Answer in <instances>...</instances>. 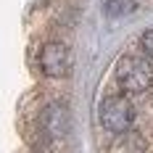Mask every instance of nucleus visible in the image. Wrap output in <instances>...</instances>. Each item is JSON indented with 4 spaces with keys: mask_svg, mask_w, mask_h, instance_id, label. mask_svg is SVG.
Wrapping results in <instances>:
<instances>
[{
    "mask_svg": "<svg viewBox=\"0 0 153 153\" xmlns=\"http://www.w3.org/2000/svg\"><path fill=\"white\" fill-rule=\"evenodd\" d=\"M103 11H106V16H111V19H119V16H127L135 11V3L132 0H106L103 3Z\"/></svg>",
    "mask_w": 153,
    "mask_h": 153,
    "instance_id": "nucleus-5",
    "label": "nucleus"
},
{
    "mask_svg": "<svg viewBox=\"0 0 153 153\" xmlns=\"http://www.w3.org/2000/svg\"><path fill=\"white\" fill-rule=\"evenodd\" d=\"M40 69L45 76H66L71 69V50L63 45V42H48L40 50Z\"/></svg>",
    "mask_w": 153,
    "mask_h": 153,
    "instance_id": "nucleus-3",
    "label": "nucleus"
},
{
    "mask_svg": "<svg viewBox=\"0 0 153 153\" xmlns=\"http://www.w3.org/2000/svg\"><path fill=\"white\" fill-rule=\"evenodd\" d=\"M69 124H71V119H69V111L63 103H50L40 114V127L48 137H66Z\"/></svg>",
    "mask_w": 153,
    "mask_h": 153,
    "instance_id": "nucleus-4",
    "label": "nucleus"
},
{
    "mask_svg": "<svg viewBox=\"0 0 153 153\" xmlns=\"http://www.w3.org/2000/svg\"><path fill=\"white\" fill-rule=\"evenodd\" d=\"M114 148H116V151H122V148H143V140H127V143H116V145H114Z\"/></svg>",
    "mask_w": 153,
    "mask_h": 153,
    "instance_id": "nucleus-7",
    "label": "nucleus"
},
{
    "mask_svg": "<svg viewBox=\"0 0 153 153\" xmlns=\"http://www.w3.org/2000/svg\"><path fill=\"white\" fill-rule=\"evenodd\" d=\"M116 82L127 92H145L153 85V66L143 56H122L116 61Z\"/></svg>",
    "mask_w": 153,
    "mask_h": 153,
    "instance_id": "nucleus-1",
    "label": "nucleus"
},
{
    "mask_svg": "<svg viewBox=\"0 0 153 153\" xmlns=\"http://www.w3.org/2000/svg\"><path fill=\"white\" fill-rule=\"evenodd\" d=\"M140 48H143L145 56H151V58H153V29L143 32V37H140Z\"/></svg>",
    "mask_w": 153,
    "mask_h": 153,
    "instance_id": "nucleus-6",
    "label": "nucleus"
},
{
    "mask_svg": "<svg viewBox=\"0 0 153 153\" xmlns=\"http://www.w3.org/2000/svg\"><path fill=\"white\" fill-rule=\"evenodd\" d=\"M100 124L114 135H124L135 124V106L124 95H108L100 103Z\"/></svg>",
    "mask_w": 153,
    "mask_h": 153,
    "instance_id": "nucleus-2",
    "label": "nucleus"
}]
</instances>
